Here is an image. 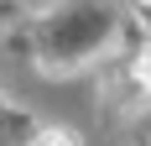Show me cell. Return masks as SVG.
<instances>
[{"label":"cell","instance_id":"obj_2","mask_svg":"<svg viewBox=\"0 0 151 146\" xmlns=\"http://www.w3.org/2000/svg\"><path fill=\"white\" fill-rule=\"evenodd\" d=\"M136 84H141V89L151 94V42H146V47L136 52Z\"/></svg>","mask_w":151,"mask_h":146},{"label":"cell","instance_id":"obj_1","mask_svg":"<svg viewBox=\"0 0 151 146\" xmlns=\"http://www.w3.org/2000/svg\"><path fill=\"white\" fill-rule=\"evenodd\" d=\"M26 146H78V141H73L68 131H37V136H31Z\"/></svg>","mask_w":151,"mask_h":146}]
</instances>
